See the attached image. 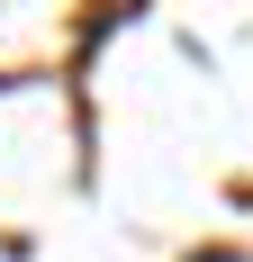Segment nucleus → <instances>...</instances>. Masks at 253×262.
<instances>
[{
	"label": "nucleus",
	"instance_id": "obj_1",
	"mask_svg": "<svg viewBox=\"0 0 253 262\" xmlns=\"http://www.w3.org/2000/svg\"><path fill=\"white\" fill-rule=\"evenodd\" d=\"M190 262H235V253H190Z\"/></svg>",
	"mask_w": 253,
	"mask_h": 262
}]
</instances>
